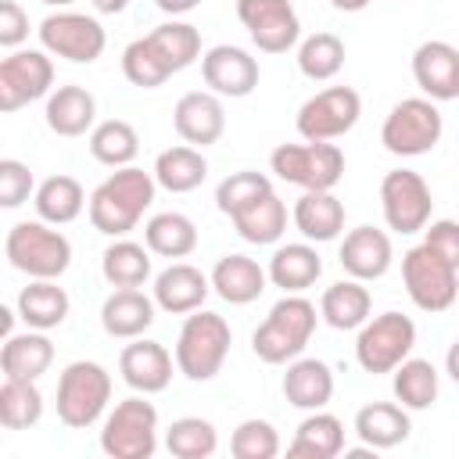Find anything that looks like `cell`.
<instances>
[{
	"instance_id": "6da1fadb",
	"label": "cell",
	"mask_w": 459,
	"mask_h": 459,
	"mask_svg": "<svg viewBox=\"0 0 459 459\" xmlns=\"http://www.w3.org/2000/svg\"><path fill=\"white\" fill-rule=\"evenodd\" d=\"M201 57V32L190 22H165L122 50V75L140 90H158Z\"/></svg>"
},
{
	"instance_id": "7a4b0ae2",
	"label": "cell",
	"mask_w": 459,
	"mask_h": 459,
	"mask_svg": "<svg viewBox=\"0 0 459 459\" xmlns=\"http://www.w3.org/2000/svg\"><path fill=\"white\" fill-rule=\"evenodd\" d=\"M158 190L154 172H143L136 165L115 169L93 194H90V222L97 233L104 237H126L129 230H136V222L143 219V212L151 208Z\"/></svg>"
},
{
	"instance_id": "3957f363",
	"label": "cell",
	"mask_w": 459,
	"mask_h": 459,
	"mask_svg": "<svg viewBox=\"0 0 459 459\" xmlns=\"http://www.w3.org/2000/svg\"><path fill=\"white\" fill-rule=\"evenodd\" d=\"M316 305L301 294H283L269 316L262 319V326L251 333V351L269 362V366H283L290 359H298L305 351V344L316 333Z\"/></svg>"
},
{
	"instance_id": "277c9868",
	"label": "cell",
	"mask_w": 459,
	"mask_h": 459,
	"mask_svg": "<svg viewBox=\"0 0 459 459\" xmlns=\"http://www.w3.org/2000/svg\"><path fill=\"white\" fill-rule=\"evenodd\" d=\"M230 344H233V330L230 323L219 316V312H190L179 326V337H176V369L194 380V384H204L212 380L226 355H230Z\"/></svg>"
},
{
	"instance_id": "5b68a950",
	"label": "cell",
	"mask_w": 459,
	"mask_h": 459,
	"mask_svg": "<svg viewBox=\"0 0 459 459\" xmlns=\"http://www.w3.org/2000/svg\"><path fill=\"white\" fill-rule=\"evenodd\" d=\"M4 255H7V262L18 273H25L32 280H57L72 265V244H68V237L61 230H54L50 222H43V219L14 222L7 230Z\"/></svg>"
},
{
	"instance_id": "8992f818",
	"label": "cell",
	"mask_w": 459,
	"mask_h": 459,
	"mask_svg": "<svg viewBox=\"0 0 459 459\" xmlns=\"http://www.w3.org/2000/svg\"><path fill=\"white\" fill-rule=\"evenodd\" d=\"M111 402V373L100 362H68L57 377V420L72 430L93 427Z\"/></svg>"
},
{
	"instance_id": "52a82bcc",
	"label": "cell",
	"mask_w": 459,
	"mask_h": 459,
	"mask_svg": "<svg viewBox=\"0 0 459 459\" xmlns=\"http://www.w3.org/2000/svg\"><path fill=\"white\" fill-rule=\"evenodd\" d=\"M269 169L301 190H333L344 176V151L330 140H305V143H280L269 154Z\"/></svg>"
},
{
	"instance_id": "ba28073f",
	"label": "cell",
	"mask_w": 459,
	"mask_h": 459,
	"mask_svg": "<svg viewBox=\"0 0 459 459\" xmlns=\"http://www.w3.org/2000/svg\"><path fill=\"white\" fill-rule=\"evenodd\" d=\"M100 448L111 459H151L158 452V409L140 394L122 398L104 416Z\"/></svg>"
},
{
	"instance_id": "9c48e42d",
	"label": "cell",
	"mask_w": 459,
	"mask_h": 459,
	"mask_svg": "<svg viewBox=\"0 0 459 459\" xmlns=\"http://www.w3.org/2000/svg\"><path fill=\"white\" fill-rule=\"evenodd\" d=\"M441 129L445 122L430 97H405L387 111L380 126V143L398 158H420L437 147Z\"/></svg>"
},
{
	"instance_id": "30bf717a",
	"label": "cell",
	"mask_w": 459,
	"mask_h": 459,
	"mask_svg": "<svg viewBox=\"0 0 459 459\" xmlns=\"http://www.w3.org/2000/svg\"><path fill=\"white\" fill-rule=\"evenodd\" d=\"M402 283L420 312H445L459 298V269L427 244H416L402 255Z\"/></svg>"
},
{
	"instance_id": "8fae6325",
	"label": "cell",
	"mask_w": 459,
	"mask_h": 459,
	"mask_svg": "<svg viewBox=\"0 0 459 459\" xmlns=\"http://www.w3.org/2000/svg\"><path fill=\"white\" fill-rule=\"evenodd\" d=\"M416 348V323L402 312H380L359 326L355 362L366 373H394Z\"/></svg>"
},
{
	"instance_id": "7c38bea8",
	"label": "cell",
	"mask_w": 459,
	"mask_h": 459,
	"mask_svg": "<svg viewBox=\"0 0 459 459\" xmlns=\"http://www.w3.org/2000/svg\"><path fill=\"white\" fill-rule=\"evenodd\" d=\"M380 208H384V222L387 230L409 237L427 230L430 212H434V194L427 186V179L412 169H391L380 179Z\"/></svg>"
},
{
	"instance_id": "4fadbf2b",
	"label": "cell",
	"mask_w": 459,
	"mask_h": 459,
	"mask_svg": "<svg viewBox=\"0 0 459 459\" xmlns=\"http://www.w3.org/2000/svg\"><path fill=\"white\" fill-rule=\"evenodd\" d=\"M36 32H39V43H43L47 54L65 57L72 65H93L108 47L104 25L90 14H79V11L47 14Z\"/></svg>"
},
{
	"instance_id": "5bb4252c",
	"label": "cell",
	"mask_w": 459,
	"mask_h": 459,
	"mask_svg": "<svg viewBox=\"0 0 459 459\" xmlns=\"http://www.w3.org/2000/svg\"><path fill=\"white\" fill-rule=\"evenodd\" d=\"M359 115H362V97L351 86H330V90L312 93L298 108L294 126H298L301 140L319 143V140H337V136L351 133Z\"/></svg>"
},
{
	"instance_id": "9a60e30c",
	"label": "cell",
	"mask_w": 459,
	"mask_h": 459,
	"mask_svg": "<svg viewBox=\"0 0 459 459\" xmlns=\"http://www.w3.org/2000/svg\"><path fill=\"white\" fill-rule=\"evenodd\" d=\"M54 61L47 50H11L0 61V111H18L29 100L50 97Z\"/></svg>"
},
{
	"instance_id": "2e32d148",
	"label": "cell",
	"mask_w": 459,
	"mask_h": 459,
	"mask_svg": "<svg viewBox=\"0 0 459 459\" xmlns=\"http://www.w3.org/2000/svg\"><path fill=\"white\" fill-rule=\"evenodd\" d=\"M237 18L262 54H287L301 39V22L290 0H237Z\"/></svg>"
},
{
	"instance_id": "e0dca14e",
	"label": "cell",
	"mask_w": 459,
	"mask_h": 459,
	"mask_svg": "<svg viewBox=\"0 0 459 459\" xmlns=\"http://www.w3.org/2000/svg\"><path fill=\"white\" fill-rule=\"evenodd\" d=\"M201 79L219 97H247L258 86V61L233 43H219L201 54Z\"/></svg>"
},
{
	"instance_id": "ac0fdd59",
	"label": "cell",
	"mask_w": 459,
	"mask_h": 459,
	"mask_svg": "<svg viewBox=\"0 0 459 459\" xmlns=\"http://www.w3.org/2000/svg\"><path fill=\"white\" fill-rule=\"evenodd\" d=\"M172 126L183 136V143L190 147H212L219 143V136L226 133V111H222V97L212 90H190L176 100L172 108Z\"/></svg>"
},
{
	"instance_id": "d6986e66",
	"label": "cell",
	"mask_w": 459,
	"mask_h": 459,
	"mask_svg": "<svg viewBox=\"0 0 459 459\" xmlns=\"http://www.w3.org/2000/svg\"><path fill=\"white\" fill-rule=\"evenodd\" d=\"M172 366H176V359L169 355V348L158 341H147V337H133V344H126L118 355V373L136 394L165 391L172 380Z\"/></svg>"
},
{
	"instance_id": "ffe728a7",
	"label": "cell",
	"mask_w": 459,
	"mask_h": 459,
	"mask_svg": "<svg viewBox=\"0 0 459 459\" xmlns=\"http://www.w3.org/2000/svg\"><path fill=\"white\" fill-rule=\"evenodd\" d=\"M337 258H341V269L348 276H355V280L366 283V280H380L391 269L394 247H391V237L384 230H377V226H355V230L344 233Z\"/></svg>"
},
{
	"instance_id": "44dd1931",
	"label": "cell",
	"mask_w": 459,
	"mask_h": 459,
	"mask_svg": "<svg viewBox=\"0 0 459 459\" xmlns=\"http://www.w3.org/2000/svg\"><path fill=\"white\" fill-rule=\"evenodd\" d=\"M212 294V276L190 262H172L154 276V305L169 316H190Z\"/></svg>"
},
{
	"instance_id": "7402d4cb",
	"label": "cell",
	"mask_w": 459,
	"mask_h": 459,
	"mask_svg": "<svg viewBox=\"0 0 459 459\" xmlns=\"http://www.w3.org/2000/svg\"><path fill=\"white\" fill-rule=\"evenodd\" d=\"M154 298H147L140 287H115L100 305V326L108 337L133 341L143 337L154 323Z\"/></svg>"
},
{
	"instance_id": "603a6c76",
	"label": "cell",
	"mask_w": 459,
	"mask_h": 459,
	"mask_svg": "<svg viewBox=\"0 0 459 459\" xmlns=\"http://www.w3.org/2000/svg\"><path fill=\"white\" fill-rule=\"evenodd\" d=\"M455 72H459V50L445 39H427L412 54V79L430 100H452L459 97L455 90Z\"/></svg>"
},
{
	"instance_id": "cb8c5ba5",
	"label": "cell",
	"mask_w": 459,
	"mask_h": 459,
	"mask_svg": "<svg viewBox=\"0 0 459 459\" xmlns=\"http://www.w3.org/2000/svg\"><path fill=\"white\" fill-rule=\"evenodd\" d=\"M283 398L305 412L326 409V402L333 398V369L323 359H290L283 373Z\"/></svg>"
},
{
	"instance_id": "d4e9b609",
	"label": "cell",
	"mask_w": 459,
	"mask_h": 459,
	"mask_svg": "<svg viewBox=\"0 0 459 459\" xmlns=\"http://www.w3.org/2000/svg\"><path fill=\"white\" fill-rule=\"evenodd\" d=\"M290 219L305 240L326 244V240H337L344 230V204L333 197V190H305L294 201Z\"/></svg>"
},
{
	"instance_id": "484cf974",
	"label": "cell",
	"mask_w": 459,
	"mask_h": 459,
	"mask_svg": "<svg viewBox=\"0 0 459 459\" xmlns=\"http://www.w3.org/2000/svg\"><path fill=\"white\" fill-rule=\"evenodd\" d=\"M269 273L247 255H222L212 269V290L230 305H251L262 298Z\"/></svg>"
},
{
	"instance_id": "4316f807",
	"label": "cell",
	"mask_w": 459,
	"mask_h": 459,
	"mask_svg": "<svg viewBox=\"0 0 459 459\" xmlns=\"http://www.w3.org/2000/svg\"><path fill=\"white\" fill-rule=\"evenodd\" d=\"M54 362V344L47 330H25V333H7L0 348V369L4 377L14 380H39Z\"/></svg>"
},
{
	"instance_id": "83f0119b",
	"label": "cell",
	"mask_w": 459,
	"mask_h": 459,
	"mask_svg": "<svg viewBox=\"0 0 459 459\" xmlns=\"http://www.w3.org/2000/svg\"><path fill=\"white\" fill-rule=\"evenodd\" d=\"M265 273H269L273 287H280L283 294H301V290H308V287L323 276V258H319V251L312 247V240L283 244V247L273 251Z\"/></svg>"
},
{
	"instance_id": "f1b7e54d",
	"label": "cell",
	"mask_w": 459,
	"mask_h": 459,
	"mask_svg": "<svg viewBox=\"0 0 459 459\" xmlns=\"http://www.w3.org/2000/svg\"><path fill=\"white\" fill-rule=\"evenodd\" d=\"M412 430V420H409V409L398 405V402H369L355 412V434L362 445L369 448H394L409 437Z\"/></svg>"
},
{
	"instance_id": "f546056e",
	"label": "cell",
	"mask_w": 459,
	"mask_h": 459,
	"mask_svg": "<svg viewBox=\"0 0 459 459\" xmlns=\"http://www.w3.org/2000/svg\"><path fill=\"white\" fill-rule=\"evenodd\" d=\"M97 122V100L86 86H57L47 97V126L57 136H82Z\"/></svg>"
},
{
	"instance_id": "4dcf8cb0",
	"label": "cell",
	"mask_w": 459,
	"mask_h": 459,
	"mask_svg": "<svg viewBox=\"0 0 459 459\" xmlns=\"http://www.w3.org/2000/svg\"><path fill=\"white\" fill-rule=\"evenodd\" d=\"M344 452V423L333 416V412H308L298 430H294V441L287 445V455H298V459H333Z\"/></svg>"
},
{
	"instance_id": "1f68e13d",
	"label": "cell",
	"mask_w": 459,
	"mask_h": 459,
	"mask_svg": "<svg viewBox=\"0 0 459 459\" xmlns=\"http://www.w3.org/2000/svg\"><path fill=\"white\" fill-rule=\"evenodd\" d=\"M154 179L161 190L169 194H190L197 190L204 179H208V158L201 154V147H190V143H179V147H169L154 158Z\"/></svg>"
},
{
	"instance_id": "d6a6232c",
	"label": "cell",
	"mask_w": 459,
	"mask_h": 459,
	"mask_svg": "<svg viewBox=\"0 0 459 459\" xmlns=\"http://www.w3.org/2000/svg\"><path fill=\"white\" fill-rule=\"evenodd\" d=\"M369 308H373V298L362 287V280H355V276L330 283L319 301V316L333 330H359L369 319Z\"/></svg>"
},
{
	"instance_id": "836d02e7",
	"label": "cell",
	"mask_w": 459,
	"mask_h": 459,
	"mask_svg": "<svg viewBox=\"0 0 459 459\" xmlns=\"http://www.w3.org/2000/svg\"><path fill=\"white\" fill-rule=\"evenodd\" d=\"M14 308L25 319V326H32V330H54V326H61L68 319L72 301H68L65 287H57L54 280H32L29 287H22Z\"/></svg>"
},
{
	"instance_id": "e575fe53",
	"label": "cell",
	"mask_w": 459,
	"mask_h": 459,
	"mask_svg": "<svg viewBox=\"0 0 459 459\" xmlns=\"http://www.w3.org/2000/svg\"><path fill=\"white\" fill-rule=\"evenodd\" d=\"M32 204H36V215H39L43 222L65 226V222H72V219L82 215L86 194H82V183H79V179L57 172V176H47V179L36 186Z\"/></svg>"
},
{
	"instance_id": "d590c367",
	"label": "cell",
	"mask_w": 459,
	"mask_h": 459,
	"mask_svg": "<svg viewBox=\"0 0 459 459\" xmlns=\"http://www.w3.org/2000/svg\"><path fill=\"white\" fill-rule=\"evenodd\" d=\"M143 244L161 258H186L197 247V226L183 212H158L143 226Z\"/></svg>"
},
{
	"instance_id": "8d00e7d4",
	"label": "cell",
	"mask_w": 459,
	"mask_h": 459,
	"mask_svg": "<svg viewBox=\"0 0 459 459\" xmlns=\"http://www.w3.org/2000/svg\"><path fill=\"white\" fill-rule=\"evenodd\" d=\"M100 273L111 287H143L151 280V247L136 240H115L100 255Z\"/></svg>"
},
{
	"instance_id": "74e56055",
	"label": "cell",
	"mask_w": 459,
	"mask_h": 459,
	"mask_svg": "<svg viewBox=\"0 0 459 459\" xmlns=\"http://www.w3.org/2000/svg\"><path fill=\"white\" fill-rule=\"evenodd\" d=\"M391 391L398 398V405H405L409 412H423L437 402V369L430 359H405L402 366H394V380Z\"/></svg>"
},
{
	"instance_id": "f35d334b",
	"label": "cell",
	"mask_w": 459,
	"mask_h": 459,
	"mask_svg": "<svg viewBox=\"0 0 459 459\" xmlns=\"http://www.w3.org/2000/svg\"><path fill=\"white\" fill-rule=\"evenodd\" d=\"M233 226L247 244H276L287 230V204L273 190V194L258 197L255 204H247L244 212H237Z\"/></svg>"
},
{
	"instance_id": "ab89813d",
	"label": "cell",
	"mask_w": 459,
	"mask_h": 459,
	"mask_svg": "<svg viewBox=\"0 0 459 459\" xmlns=\"http://www.w3.org/2000/svg\"><path fill=\"white\" fill-rule=\"evenodd\" d=\"M136 151H140V136L126 118H108L90 129V154L108 169L133 165Z\"/></svg>"
},
{
	"instance_id": "60d3db41",
	"label": "cell",
	"mask_w": 459,
	"mask_h": 459,
	"mask_svg": "<svg viewBox=\"0 0 459 459\" xmlns=\"http://www.w3.org/2000/svg\"><path fill=\"white\" fill-rule=\"evenodd\" d=\"M43 416V394L36 380H14L4 377L0 384V423L7 430H29Z\"/></svg>"
},
{
	"instance_id": "b9f144b4",
	"label": "cell",
	"mask_w": 459,
	"mask_h": 459,
	"mask_svg": "<svg viewBox=\"0 0 459 459\" xmlns=\"http://www.w3.org/2000/svg\"><path fill=\"white\" fill-rule=\"evenodd\" d=\"M298 68L312 82H326L344 68V39L333 32H312L298 43Z\"/></svg>"
},
{
	"instance_id": "7bdbcfd3",
	"label": "cell",
	"mask_w": 459,
	"mask_h": 459,
	"mask_svg": "<svg viewBox=\"0 0 459 459\" xmlns=\"http://www.w3.org/2000/svg\"><path fill=\"white\" fill-rule=\"evenodd\" d=\"M165 448L176 459H208L219 448V430L204 416H179L165 430Z\"/></svg>"
},
{
	"instance_id": "ee69618b",
	"label": "cell",
	"mask_w": 459,
	"mask_h": 459,
	"mask_svg": "<svg viewBox=\"0 0 459 459\" xmlns=\"http://www.w3.org/2000/svg\"><path fill=\"white\" fill-rule=\"evenodd\" d=\"M265 194H273V179H269L265 172L244 169V172H230V176L215 186V204H219L222 215L233 219L237 212H244L247 204H255V201L265 197Z\"/></svg>"
},
{
	"instance_id": "f6af8a7d",
	"label": "cell",
	"mask_w": 459,
	"mask_h": 459,
	"mask_svg": "<svg viewBox=\"0 0 459 459\" xmlns=\"http://www.w3.org/2000/svg\"><path fill=\"white\" fill-rule=\"evenodd\" d=\"M230 452H233V459H273L280 452V434L269 420L251 416L233 430Z\"/></svg>"
},
{
	"instance_id": "bcb514c9",
	"label": "cell",
	"mask_w": 459,
	"mask_h": 459,
	"mask_svg": "<svg viewBox=\"0 0 459 459\" xmlns=\"http://www.w3.org/2000/svg\"><path fill=\"white\" fill-rule=\"evenodd\" d=\"M29 194H36L32 169L18 158H4L0 161V204L4 208H22L29 201Z\"/></svg>"
},
{
	"instance_id": "7dc6e473",
	"label": "cell",
	"mask_w": 459,
	"mask_h": 459,
	"mask_svg": "<svg viewBox=\"0 0 459 459\" xmlns=\"http://www.w3.org/2000/svg\"><path fill=\"white\" fill-rule=\"evenodd\" d=\"M423 244L434 247L448 265L459 269V222H455V219L427 222V230H423Z\"/></svg>"
},
{
	"instance_id": "c3c4849f",
	"label": "cell",
	"mask_w": 459,
	"mask_h": 459,
	"mask_svg": "<svg viewBox=\"0 0 459 459\" xmlns=\"http://www.w3.org/2000/svg\"><path fill=\"white\" fill-rule=\"evenodd\" d=\"M29 36V14L14 0H0V47L14 50Z\"/></svg>"
},
{
	"instance_id": "681fc988",
	"label": "cell",
	"mask_w": 459,
	"mask_h": 459,
	"mask_svg": "<svg viewBox=\"0 0 459 459\" xmlns=\"http://www.w3.org/2000/svg\"><path fill=\"white\" fill-rule=\"evenodd\" d=\"M154 4H158V11H165V14H172V18H176V14L194 11L201 0H154Z\"/></svg>"
},
{
	"instance_id": "f907efd6",
	"label": "cell",
	"mask_w": 459,
	"mask_h": 459,
	"mask_svg": "<svg viewBox=\"0 0 459 459\" xmlns=\"http://www.w3.org/2000/svg\"><path fill=\"white\" fill-rule=\"evenodd\" d=\"M445 373L459 384V337L452 341V348H448V355H445Z\"/></svg>"
},
{
	"instance_id": "816d5d0a",
	"label": "cell",
	"mask_w": 459,
	"mask_h": 459,
	"mask_svg": "<svg viewBox=\"0 0 459 459\" xmlns=\"http://www.w3.org/2000/svg\"><path fill=\"white\" fill-rule=\"evenodd\" d=\"M337 11H344V14H355V11H366L373 0H330Z\"/></svg>"
},
{
	"instance_id": "f5cc1de1",
	"label": "cell",
	"mask_w": 459,
	"mask_h": 459,
	"mask_svg": "<svg viewBox=\"0 0 459 459\" xmlns=\"http://www.w3.org/2000/svg\"><path fill=\"white\" fill-rule=\"evenodd\" d=\"M90 4H93L100 14H118V11H126L129 0H90Z\"/></svg>"
},
{
	"instance_id": "db71d44e",
	"label": "cell",
	"mask_w": 459,
	"mask_h": 459,
	"mask_svg": "<svg viewBox=\"0 0 459 459\" xmlns=\"http://www.w3.org/2000/svg\"><path fill=\"white\" fill-rule=\"evenodd\" d=\"M0 316H4V333H11V323H14V312H11V308H4Z\"/></svg>"
},
{
	"instance_id": "11a10c76",
	"label": "cell",
	"mask_w": 459,
	"mask_h": 459,
	"mask_svg": "<svg viewBox=\"0 0 459 459\" xmlns=\"http://www.w3.org/2000/svg\"><path fill=\"white\" fill-rule=\"evenodd\" d=\"M39 4H47V7H68L72 0H39Z\"/></svg>"
},
{
	"instance_id": "9f6ffc18",
	"label": "cell",
	"mask_w": 459,
	"mask_h": 459,
	"mask_svg": "<svg viewBox=\"0 0 459 459\" xmlns=\"http://www.w3.org/2000/svg\"><path fill=\"white\" fill-rule=\"evenodd\" d=\"M455 90H459V72H455Z\"/></svg>"
}]
</instances>
